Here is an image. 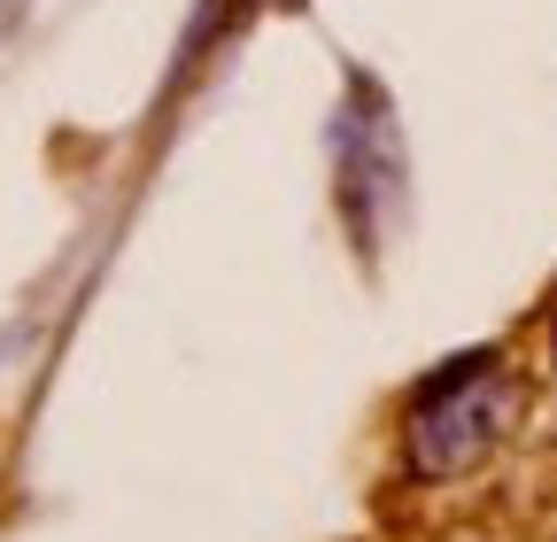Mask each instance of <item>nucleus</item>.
<instances>
[{
    "mask_svg": "<svg viewBox=\"0 0 557 542\" xmlns=\"http://www.w3.org/2000/svg\"><path fill=\"white\" fill-rule=\"evenodd\" d=\"M527 411V380L511 372V357L496 349H480V357H457L442 365L426 387L410 395V411H403V465H410V481H465V472H480L487 457L504 449V434L519 427Z\"/></svg>",
    "mask_w": 557,
    "mask_h": 542,
    "instance_id": "nucleus-1",
    "label": "nucleus"
},
{
    "mask_svg": "<svg viewBox=\"0 0 557 542\" xmlns=\"http://www.w3.org/2000/svg\"><path fill=\"white\" fill-rule=\"evenodd\" d=\"M549 349H557V295H549Z\"/></svg>",
    "mask_w": 557,
    "mask_h": 542,
    "instance_id": "nucleus-2",
    "label": "nucleus"
}]
</instances>
